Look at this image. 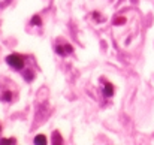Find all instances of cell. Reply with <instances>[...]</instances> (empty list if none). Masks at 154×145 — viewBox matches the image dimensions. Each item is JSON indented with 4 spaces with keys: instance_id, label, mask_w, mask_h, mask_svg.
Listing matches in <instances>:
<instances>
[{
    "instance_id": "cell-9",
    "label": "cell",
    "mask_w": 154,
    "mask_h": 145,
    "mask_svg": "<svg viewBox=\"0 0 154 145\" xmlns=\"http://www.w3.org/2000/svg\"><path fill=\"white\" fill-rule=\"evenodd\" d=\"M32 24H33V26H41V24H42V21H41V17L35 15V17L32 18Z\"/></svg>"
},
{
    "instance_id": "cell-1",
    "label": "cell",
    "mask_w": 154,
    "mask_h": 145,
    "mask_svg": "<svg viewBox=\"0 0 154 145\" xmlns=\"http://www.w3.org/2000/svg\"><path fill=\"white\" fill-rule=\"evenodd\" d=\"M6 63H8L11 67L20 70V69H23V66H24V58H23L20 54H11V55L6 57Z\"/></svg>"
},
{
    "instance_id": "cell-8",
    "label": "cell",
    "mask_w": 154,
    "mask_h": 145,
    "mask_svg": "<svg viewBox=\"0 0 154 145\" xmlns=\"http://www.w3.org/2000/svg\"><path fill=\"white\" fill-rule=\"evenodd\" d=\"M0 144H2V145H14V144H15V139H14V138H9V139H2V141H0Z\"/></svg>"
},
{
    "instance_id": "cell-10",
    "label": "cell",
    "mask_w": 154,
    "mask_h": 145,
    "mask_svg": "<svg viewBox=\"0 0 154 145\" xmlns=\"http://www.w3.org/2000/svg\"><path fill=\"white\" fill-rule=\"evenodd\" d=\"M124 21H126V18H123V17L120 18V17H118V18H115L114 24H115V26H120V24H124Z\"/></svg>"
},
{
    "instance_id": "cell-6",
    "label": "cell",
    "mask_w": 154,
    "mask_h": 145,
    "mask_svg": "<svg viewBox=\"0 0 154 145\" xmlns=\"http://www.w3.org/2000/svg\"><path fill=\"white\" fill-rule=\"evenodd\" d=\"M0 100H3V102H11V100H12V93H11V91H5V93L0 96Z\"/></svg>"
},
{
    "instance_id": "cell-2",
    "label": "cell",
    "mask_w": 154,
    "mask_h": 145,
    "mask_svg": "<svg viewBox=\"0 0 154 145\" xmlns=\"http://www.w3.org/2000/svg\"><path fill=\"white\" fill-rule=\"evenodd\" d=\"M72 51H73V48H72L69 44H66V45H57V47H55V52H57L58 55H61V57L66 55V54H70Z\"/></svg>"
},
{
    "instance_id": "cell-7",
    "label": "cell",
    "mask_w": 154,
    "mask_h": 145,
    "mask_svg": "<svg viewBox=\"0 0 154 145\" xmlns=\"http://www.w3.org/2000/svg\"><path fill=\"white\" fill-rule=\"evenodd\" d=\"M33 76H35V75H33L32 70H26V72H24V78H26V81H29V82L33 81Z\"/></svg>"
},
{
    "instance_id": "cell-11",
    "label": "cell",
    "mask_w": 154,
    "mask_h": 145,
    "mask_svg": "<svg viewBox=\"0 0 154 145\" xmlns=\"http://www.w3.org/2000/svg\"><path fill=\"white\" fill-rule=\"evenodd\" d=\"M0 132H2V126H0Z\"/></svg>"
},
{
    "instance_id": "cell-3",
    "label": "cell",
    "mask_w": 154,
    "mask_h": 145,
    "mask_svg": "<svg viewBox=\"0 0 154 145\" xmlns=\"http://www.w3.org/2000/svg\"><path fill=\"white\" fill-rule=\"evenodd\" d=\"M103 94H105L106 97L114 96V85L109 84V82H106V84H105V88H103Z\"/></svg>"
},
{
    "instance_id": "cell-4",
    "label": "cell",
    "mask_w": 154,
    "mask_h": 145,
    "mask_svg": "<svg viewBox=\"0 0 154 145\" xmlns=\"http://www.w3.org/2000/svg\"><path fill=\"white\" fill-rule=\"evenodd\" d=\"M35 144L36 145H45L47 144V136H44V135H38V136L35 138Z\"/></svg>"
},
{
    "instance_id": "cell-5",
    "label": "cell",
    "mask_w": 154,
    "mask_h": 145,
    "mask_svg": "<svg viewBox=\"0 0 154 145\" xmlns=\"http://www.w3.org/2000/svg\"><path fill=\"white\" fill-rule=\"evenodd\" d=\"M52 144H63V139H61V136H60V133L58 132H54L52 133Z\"/></svg>"
}]
</instances>
